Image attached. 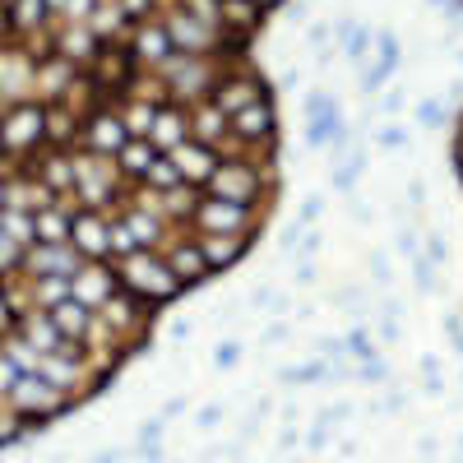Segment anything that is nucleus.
Listing matches in <instances>:
<instances>
[{
  "label": "nucleus",
  "mask_w": 463,
  "mask_h": 463,
  "mask_svg": "<svg viewBox=\"0 0 463 463\" xmlns=\"http://www.w3.org/2000/svg\"><path fill=\"white\" fill-rule=\"evenodd\" d=\"M454 172H458V185H463V111H458V130H454Z\"/></svg>",
  "instance_id": "1"
}]
</instances>
